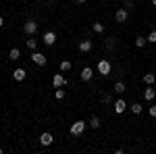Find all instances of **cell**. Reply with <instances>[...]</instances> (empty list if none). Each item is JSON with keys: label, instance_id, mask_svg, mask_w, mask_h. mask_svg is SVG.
<instances>
[{"label": "cell", "instance_id": "cell-26", "mask_svg": "<svg viewBox=\"0 0 156 154\" xmlns=\"http://www.w3.org/2000/svg\"><path fill=\"white\" fill-rule=\"evenodd\" d=\"M148 42H150V44H156V29H152V31L148 34Z\"/></svg>", "mask_w": 156, "mask_h": 154}, {"label": "cell", "instance_id": "cell-21", "mask_svg": "<svg viewBox=\"0 0 156 154\" xmlns=\"http://www.w3.org/2000/svg\"><path fill=\"white\" fill-rule=\"evenodd\" d=\"M104 46H106V50H115V46H117V40H115V38H108L106 42H104Z\"/></svg>", "mask_w": 156, "mask_h": 154}, {"label": "cell", "instance_id": "cell-20", "mask_svg": "<svg viewBox=\"0 0 156 154\" xmlns=\"http://www.w3.org/2000/svg\"><path fill=\"white\" fill-rule=\"evenodd\" d=\"M71 69H73V65L69 60H62L60 63V73H67V71H71Z\"/></svg>", "mask_w": 156, "mask_h": 154}, {"label": "cell", "instance_id": "cell-3", "mask_svg": "<svg viewBox=\"0 0 156 154\" xmlns=\"http://www.w3.org/2000/svg\"><path fill=\"white\" fill-rule=\"evenodd\" d=\"M37 27H40V25H37L36 19H27V21L23 23V31L27 34V36H34V34L37 31Z\"/></svg>", "mask_w": 156, "mask_h": 154}, {"label": "cell", "instance_id": "cell-14", "mask_svg": "<svg viewBox=\"0 0 156 154\" xmlns=\"http://www.w3.org/2000/svg\"><path fill=\"white\" fill-rule=\"evenodd\" d=\"M9 59L11 60H19L21 59V50H19V48H11V50H9Z\"/></svg>", "mask_w": 156, "mask_h": 154}, {"label": "cell", "instance_id": "cell-1", "mask_svg": "<svg viewBox=\"0 0 156 154\" xmlns=\"http://www.w3.org/2000/svg\"><path fill=\"white\" fill-rule=\"evenodd\" d=\"M96 69H98V73H100L102 77H108V75L112 73V65H110V60L100 59V60H98V65H96Z\"/></svg>", "mask_w": 156, "mask_h": 154}, {"label": "cell", "instance_id": "cell-7", "mask_svg": "<svg viewBox=\"0 0 156 154\" xmlns=\"http://www.w3.org/2000/svg\"><path fill=\"white\" fill-rule=\"evenodd\" d=\"M79 79H81V81H92V79H94V69H92V67H83L81 73H79Z\"/></svg>", "mask_w": 156, "mask_h": 154}, {"label": "cell", "instance_id": "cell-30", "mask_svg": "<svg viewBox=\"0 0 156 154\" xmlns=\"http://www.w3.org/2000/svg\"><path fill=\"white\" fill-rule=\"evenodd\" d=\"M77 2H79V4H83V2H87V0H77Z\"/></svg>", "mask_w": 156, "mask_h": 154}, {"label": "cell", "instance_id": "cell-9", "mask_svg": "<svg viewBox=\"0 0 156 154\" xmlns=\"http://www.w3.org/2000/svg\"><path fill=\"white\" fill-rule=\"evenodd\" d=\"M52 85H54V88H65V85H67L65 75H62V73H54V77H52Z\"/></svg>", "mask_w": 156, "mask_h": 154}, {"label": "cell", "instance_id": "cell-5", "mask_svg": "<svg viewBox=\"0 0 156 154\" xmlns=\"http://www.w3.org/2000/svg\"><path fill=\"white\" fill-rule=\"evenodd\" d=\"M85 125H87L85 121H75V123L71 125V135H81V133L85 131Z\"/></svg>", "mask_w": 156, "mask_h": 154}, {"label": "cell", "instance_id": "cell-31", "mask_svg": "<svg viewBox=\"0 0 156 154\" xmlns=\"http://www.w3.org/2000/svg\"><path fill=\"white\" fill-rule=\"evenodd\" d=\"M152 4H154V6H156V0H152Z\"/></svg>", "mask_w": 156, "mask_h": 154}, {"label": "cell", "instance_id": "cell-11", "mask_svg": "<svg viewBox=\"0 0 156 154\" xmlns=\"http://www.w3.org/2000/svg\"><path fill=\"white\" fill-rule=\"evenodd\" d=\"M92 48H94V42H92V40H81V42H79V52H90V50H92Z\"/></svg>", "mask_w": 156, "mask_h": 154}, {"label": "cell", "instance_id": "cell-18", "mask_svg": "<svg viewBox=\"0 0 156 154\" xmlns=\"http://www.w3.org/2000/svg\"><path fill=\"white\" fill-rule=\"evenodd\" d=\"M154 81H156V75H154V73H146V75H144V83L152 85Z\"/></svg>", "mask_w": 156, "mask_h": 154}, {"label": "cell", "instance_id": "cell-6", "mask_svg": "<svg viewBox=\"0 0 156 154\" xmlns=\"http://www.w3.org/2000/svg\"><path fill=\"white\" fill-rule=\"evenodd\" d=\"M115 19H117V23H127V19H129V11L123 6V9H119V11L115 13Z\"/></svg>", "mask_w": 156, "mask_h": 154}, {"label": "cell", "instance_id": "cell-15", "mask_svg": "<svg viewBox=\"0 0 156 154\" xmlns=\"http://www.w3.org/2000/svg\"><path fill=\"white\" fill-rule=\"evenodd\" d=\"M129 108H131L133 115H142V110H144V106H142L140 102H135V104H129Z\"/></svg>", "mask_w": 156, "mask_h": 154}, {"label": "cell", "instance_id": "cell-22", "mask_svg": "<svg viewBox=\"0 0 156 154\" xmlns=\"http://www.w3.org/2000/svg\"><path fill=\"white\" fill-rule=\"evenodd\" d=\"M100 125H102V123H100V117H92L90 119V127H92V129H98Z\"/></svg>", "mask_w": 156, "mask_h": 154}, {"label": "cell", "instance_id": "cell-28", "mask_svg": "<svg viewBox=\"0 0 156 154\" xmlns=\"http://www.w3.org/2000/svg\"><path fill=\"white\" fill-rule=\"evenodd\" d=\"M148 113H150V117H154V119H156V104L148 108Z\"/></svg>", "mask_w": 156, "mask_h": 154}, {"label": "cell", "instance_id": "cell-8", "mask_svg": "<svg viewBox=\"0 0 156 154\" xmlns=\"http://www.w3.org/2000/svg\"><path fill=\"white\" fill-rule=\"evenodd\" d=\"M42 42H44L46 46H54V44H56V34H54V31H46V34L42 36Z\"/></svg>", "mask_w": 156, "mask_h": 154}, {"label": "cell", "instance_id": "cell-13", "mask_svg": "<svg viewBox=\"0 0 156 154\" xmlns=\"http://www.w3.org/2000/svg\"><path fill=\"white\" fill-rule=\"evenodd\" d=\"M144 98H146V100H154V98H156V88L148 85V88L144 90Z\"/></svg>", "mask_w": 156, "mask_h": 154}, {"label": "cell", "instance_id": "cell-19", "mask_svg": "<svg viewBox=\"0 0 156 154\" xmlns=\"http://www.w3.org/2000/svg\"><path fill=\"white\" fill-rule=\"evenodd\" d=\"M54 96H56V100H65V96H67V92H65L62 88H54Z\"/></svg>", "mask_w": 156, "mask_h": 154}, {"label": "cell", "instance_id": "cell-29", "mask_svg": "<svg viewBox=\"0 0 156 154\" xmlns=\"http://www.w3.org/2000/svg\"><path fill=\"white\" fill-rule=\"evenodd\" d=\"M2 25H4V19H2V17H0V27H2Z\"/></svg>", "mask_w": 156, "mask_h": 154}, {"label": "cell", "instance_id": "cell-12", "mask_svg": "<svg viewBox=\"0 0 156 154\" xmlns=\"http://www.w3.org/2000/svg\"><path fill=\"white\" fill-rule=\"evenodd\" d=\"M52 142H54V138H52V133H48V131H44V133L40 135V144H42V146H50Z\"/></svg>", "mask_w": 156, "mask_h": 154}, {"label": "cell", "instance_id": "cell-16", "mask_svg": "<svg viewBox=\"0 0 156 154\" xmlns=\"http://www.w3.org/2000/svg\"><path fill=\"white\" fill-rule=\"evenodd\" d=\"M112 90H115L117 94H125V90H127V88H125V83H123V81H117V83H115V88H112Z\"/></svg>", "mask_w": 156, "mask_h": 154}, {"label": "cell", "instance_id": "cell-17", "mask_svg": "<svg viewBox=\"0 0 156 154\" xmlns=\"http://www.w3.org/2000/svg\"><path fill=\"white\" fill-rule=\"evenodd\" d=\"M146 44H148V38H144V36H137V38H135V46H137V48H144Z\"/></svg>", "mask_w": 156, "mask_h": 154}, {"label": "cell", "instance_id": "cell-10", "mask_svg": "<svg viewBox=\"0 0 156 154\" xmlns=\"http://www.w3.org/2000/svg\"><path fill=\"white\" fill-rule=\"evenodd\" d=\"M25 77H27V71H25L23 67H17V69L12 71V79H15V81H23Z\"/></svg>", "mask_w": 156, "mask_h": 154}, {"label": "cell", "instance_id": "cell-25", "mask_svg": "<svg viewBox=\"0 0 156 154\" xmlns=\"http://www.w3.org/2000/svg\"><path fill=\"white\" fill-rule=\"evenodd\" d=\"M112 102H115V100H112V96H110V94L102 96V104H112Z\"/></svg>", "mask_w": 156, "mask_h": 154}, {"label": "cell", "instance_id": "cell-27", "mask_svg": "<svg viewBox=\"0 0 156 154\" xmlns=\"http://www.w3.org/2000/svg\"><path fill=\"white\" fill-rule=\"evenodd\" d=\"M125 9H127L129 13L133 11V2H131V0H125Z\"/></svg>", "mask_w": 156, "mask_h": 154}, {"label": "cell", "instance_id": "cell-4", "mask_svg": "<svg viewBox=\"0 0 156 154\" xmlns=\"http://www.w3.org/2000/svg\"><path fill=\"white\" fill-rule=\"evenodd\" d=\"M127 106H129V104L125 102V98H119V100H115V102H112V108H115V113H117V115H123V113L127 110Z\"/></svg>", "mask_w": 156, "mask_h": 154}, {"label": "cell", "instance_id": "cell-2", "mask_svg": "<svg viewBox=\"0 0 156 154\" xmlns=\"http://www.w3.org/2000/svg\"><path fill=\"white\" fill-rule=\"evenodd\" d=\"M31 63L37 65V67H46V65H48V56H46V54H42V52H36V50H34V52H31Z\"/></svg>", "mask_w": 156, "mask_h": 154}, {"label": "cell", "instance_id": "cell-24", "mask_svg": "<svg viewBox=\"0 0 156 154\" xmlns=\"http://www.w3.org/2000/svg\"><path fill=\"white\" fill-rule=\"evenodd\" d=\"M27 48H29V50H36L37 48V40H34V38L29 36V40H27Z\"/></svg>", "mask_w": 156, "mask_h": 154}, {"label": "cell", "instance_id": "cell-23", "mask_svg": "<svg viewBox=\"0 0 156 154\" xmlns=\"http://www.w3.org/2000/svg\"><path fill=\"white\" fill-rule=\"evenodd\" d=\"M92 29H94L96 34H102V31H104V25L100 23V21H96V23H92Z\"/></svg>", "mask_w": 156, "mask_h": 154}]
</instances>
